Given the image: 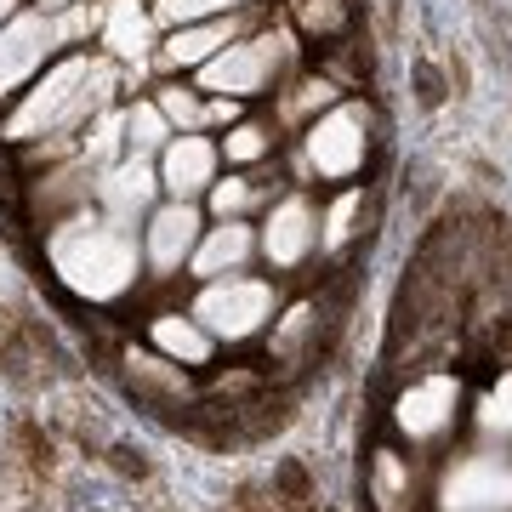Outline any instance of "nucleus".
Listing matches in <instances>:
<instances>
[{
  "label": "nucleus",
  "mask_w": 512,
  "mask_h": 512,
  "mask_svg": "<svg viewBox=\"0 0 512 512\" xmlns=\"http://www.w3.org/2000/svg\"><path fill=\"white\" fill-rule=\"evenodd\" d=\"M52 262L80 296L109 302L137 279V239L126 234V222H69L52 234Z\"/></svg>",
  "instance_id": "obj_1"
},
{
  "label": "nucleus",
  "mask_w": 512,
  "mask_h": 512,
  "mask_svg": "<svg viewBox=\"0 0 512 512\" xmlns=\"http://www.w3.org/2000/svg\"><path fill=\"white\" fill-rule=\"evenodd\" d=\"M114 92V69L109 63H92V57H69L57 63L46 80H40L29 103H23L12 120H6V137H46V131H69L80 126L92 109H103Z\"/></svg>",
  "instance_id": "obj_2"
},
{
  "label": "nucleus",
  "mask_w": 512,
  "mask_h": 512,
  "mask_svg": "<svg viewBox=\"0 0 512 512\" xmlns=\"http://www.w3.org/2000/svg\"><path fill=\"white\" fill-rule=\"evenodd\" d=\"M268 313H274V285H262V279H217V285H205V296L194 302V319H200L211 336H222V342L256 336Z\"/></svg>",
  "instance_id": "obj_3"
},
{
  "label": "nucleus",
  "mask_w": 512,
  "mask_h": 512,
  "mask_svg": "<svg viewBox=\"0 0 512 512\" xmlns=\"http://www.w3.org/2000/svg\"><path fill=\"white\" fill-rule=\"evenodd\" d=\"M439 507L444 512H512V461L495 450L456 461L439 484Z\"/></svg>",
  "instance_id": "obj_4"
},
{
  "label": "nucleus",
  "mask_w": 512,
  "mask_h": 512,
  "mask_svg": "<svg viewBox=\"0 0 512 512\" xmlns=\"http://www.w3.org/2000/svg\"><path fill=\"white\" fill-rule=\"evenodd\" d=\"M370 120L365 109H330L319 126L308 131V165L325 171V177H353L365 165V148H370Z\"/></svg>",
  "instance_id": "obj_5"
},
{
  "label": "nucleus",
  "mask_w": 512,
  "mask_h": 512,
  "mask_svg": "<svg viewBox=\"0 0 512 512\" xmlns=\"http://www.w3.org/2000/svg\"><path fill=\"white\" fill-rule=\"evenodd\" d=\"M274 69H279V40H251V46H228L222 57L200 63V80H205V92L251 97L274 80Z\"/></svg>",
  "instance_id": "obj_6"
},
{
  "label": "nucleus",
  "mask_w": 512,
  "mask_h": 512,
  "mask_svg": "<svg viewBox=\"0 0 512 512\" xmlns=\"http://www.w3.org/2000/svg\"><path fill=\"white\" fill-rule=\"evenodd\" d=\"M46 46H57V40H52V18L18 12V18L0 23V92L23 86V80H29V74L40 69Z\"/></svg>",
  "instance_id": "obj_7"
},
{
  "label": "nucleus",
  "mask_w": 512,
  "mask_h": 512,
  "mask_svg": "<svg viewBox=\"0 0 512 512\" xmlns=\"http://www.w3.org/2000/svg\"><path fill=\"white\" fill-rule=\"evenodd\" d=\"M217 183V148L183 131V137H171L165 143V160H160V188H171L177 200H194L200 188Z\"/></svg>",
  "instance_id": "obj_8"
},
{
  "label": "nucleus",
  "mask_w": 512,
  "mask_h": 512,
  "mask_svg": "<svg viewBox=\"0 0 512 512\" xmlns=\"http://www.w3.org/2000/svg\"><path fill=\"white\" fill-rule=\"evenodd\" d=\"M456 399H461V387L450 376H427V382H416L399 399V427L410 439H439L444 427L456 421Z\"/></svg>",
  "instance_id": "obj_9"
},
{
  "label": "nucleus",
  "mask_w": 512,
  "mask_h": 512,
  "mask_svg": "<svg viewBox=\"0 0 512 512\" xmlns=\"http://www.w3.org/2000/svg\"><path fill=\"white\" fill-rule=\"evenodd\" d=\"M194 245H200V211L194 205L177 200V205H165V211H154V222H148V262L160 274H177L194 256Z\"/></svg>",
  "instance_id": "obj_10"
},
{
  "label": "nucleus",
  "mask_w": 512,
  "mask_h": 512,
  "mask_svg": "<svg viewBox=\"0 0 512 512\" xmlns=\"http://www.w3.org/2000/svg\"><path fill=\"white\" fill-rule=\"evenodd\" d=\"M313 239H319L313 205L308 200H285V205H274V217H268L262 251H268V262H279V268H296V262L313 251Z\"/></svg>",
  "instance_id": "obj_11"
},
{
  "label": "nucleus",
  "mask_w": 512,
  "mask_h": 512,
  "mask_svg": "<svg viewBox=\"0 0 512 512\" xmlns=\"http://www.w3.org/2000/svg\"><path fill=\"white\" fill-rule=\"evenodd\" d=\"M154 188H160V177L131 154L120 171H109V177L97 183V194H103V205H109L114 222H131V217H143L148 205H154Z\"/></svg>",
  "instance_id": "obj_12"
},
{
  "label": "nucleus",
  "mask_w": 512,
  "mask_h": 512,
  "mask_svg": "<svg viewBox=\"0 0 512 512\" xmlns=\"http://www.w3.org/2000/svg\"><path fill=\"white\" fill-rule=\"evenodd\" d=\"M251 251H256L251 228H245L239 217H228L222 228H211V234H205L200 245H194V256H188V262H194V274L222 279V274H234V268H239V262H245Z\"/></svg>",
  "instance_id": "obj_13"
},
{
  "label": "nucleus",
  "mask_w": 512,
  "mask_h": 512,
  "mask_svg": "<svg viewBox=\"0 0 512 512\" xmlns=\"http://www.w3.org/2000/svg\"><path fill=\"white\" fill-rule=\"evenodd\" d=\"M154 342H160V353L183 359V365H205V359H211V330H205L200 319H183V313L154 319Z\"/></svg>",
  "instance_id": "obj_14"
},
{
  "label": "nucleus",
  "mask_w": 512,
  "mask_h": 512,
  "mask_svg": "<svg viewBox=\"0 0 512 512\" xmlns=\"http://www.w3.org/2000/svg\"><path fill=\"white\" fill-rule=\"evenodd\" d=\"M103 40H109L114 57H126V63L143 69V57H148V18L137 12V0H114L109 23H103Z\"/></svg>",
  "instance_id": "obj_15"
},
{
  "label": "nucleus",
  "mask_w": 512,
  "mask_h": 512,
  "mask_svg": "<svg viewBox=\"0 0 512 512\" xmlns=\"http://www.w3.org/2000/svg\"><path fill=\"white\" fill-rule=\"evenodd\" d=\"M234 40V18H211V23H194V29H177L171 35V63H211V52L217 46H228Z\"/></svg>",
  "instance_id": "obj_16"
},
{
  "label": "nucleus",
  "mask_w": 512,
  "mask_h": 512,
  "mask_svg": "<svg viewBox=\"0 0 512 512\" xmlns=\"http://www.w3.org/2000/svg\"><path fill=\"white\" fill-rule=\"evenodd\" d=\"M165 137H171V120L160 114V103H137V109L126 114V143H131L137 160L154 154V148H165Z\"/></svg>",
  "instance_id": "obj_17"
},
{
  "label": "nucleus",
  "mask_w": 512,
  "mask_h": 512,
  "mask_svg": "<svg viewBox=\"0 0 512 512\" xmlns=\"http://www.w3.org/2000/svg\"><path fill=\"white\" fill-rule=\"evenodd\" d=\"M478 421H484V433H501V439H512V376H507L501 387H495L490 399H484Z\"/></svg>",
  "instance_id": "obj_18"
},
{
  "label": "nucleus",
  "mask_w": 512,
  "mask_h": 512,
  "mask_svg": "<svg viewBox=\"0 0 512 512\" xmlns=\"http://www.w3.org/2000/svg\"><path fill=\"white\" fill-rule=\"evenodd\" d=\"M222 154H228V160H262V154H268V131L262 126H234L228 131V143H222Z\"/></svg>",
  "instance_id": "obj_19"
},
{
  "label": "nucleus",
  "mask_w": 512,
  "mask_h": 512,
  "mask_svg": "<svg viewBox=\"0 0 512 512\" xmlns=\"http://www.w3.org/2000/svg\"><path fill=\"white\" fill-rule=\"evenodd\" d=\"M160 114L171 120V126H183V131L205 120V109L194 103V92H183V86H177V92H160Z\"/></svg>",
  "instance_id": "obj_20"
},
{
  "label": "nucleus",
  "mask_w": 512,
  "mask_h": 512,
  "mask_svg": "<svg viewBox=\"0 0 512 512\" xmlns=\"http://www.w3.org/2000/svg\"><path fill=\"white\" fill-rule=\"evenodd\" d=\"M222 6H239V0H160V18L165 23H194V18H211Z\"/></svg>",
  "instance_id": "obj_21"
},
{
  "label": "nucleus",
  "mask_w": 512,
  "mask_h": 512,
  "mask_svg": "<svg viewBox=\"0 0 512 512\" xmlns=\"http://www.w3.org/2000/svg\"><path fill=\"white\" fill-rule=\"evenodd\" d=\"M211 205H217V217H239L245 205H251V183H239V177H228V183H211Z\"/></svg>",
  "instance_id": "obj_22"
},
{
  "label": "nucleus",
  "mask_w": 512,
  "mask_h": 512,
  "mask_svg": "<svg viewBox=\"0 0 512 512\" xmlns=\"http://www.w3.org/2000/svg\"><path fill=\"white\" fill-rule=\"evenodd\" d=\"M120 131H126V114H103V120L92 126V137H86V154H92V160H103V154L120 143Z\"/></svg>",
  "instance_id": "obj_23"
},
{
  "label": "nucleus",
  "mask_w": 512,
  "mask_h": 512,
  "mask_svg": "<svg viewBox=\"0 0 512 512\" xmlns=\"http://www.w3.org/2000/svg\"><path fill=\"white\" fill-rule=\"evenodd\" d=\"M353 211H359V194H342L330 205V222H325V245H342L353 234Z\"/></svg>",
  "instance_id": "obj_24"
},
{
  "label": "nucleus",
  "mask_w": 512,
  "mask_h": 512,
  "mask_svg": "<svg viewBox=\"0 0 512 512\" xmlns=\"http://www.w3.org/2000/svg\"><path fill=\"white\" fill-rule=\"evenodd\" d=\"M302 18H308L313 29H336V6H330V0H308V6H302Z\"/></svg>",
  "instance_id": "obj_25"
},
{
  "label": "nucleus",
  "mask_w": 512,
  "mask_h": 512,
  "mask_svg": "<svg viewBox=\"0 0 512 512\" xmlns=\"http://www.w3.org/2000/svg\"><path fill=\"white\" fill-rule=\"evenodd\" d=\"M6 18H12V0H0V23H6Z\"/></svg>",
  "instance_id": "obj_26"
},
{
  "label": "nucleus",
  "mask_w": 512,
  "mask_h": 512,
  "mask_svg": "<svg viewBox=\"0 0 512 512\" xmlns=\"http://www.w3.org/2000/svg\"><path fill=\"white\" fill-rule=\"evenodd\" d=\"M46 6H74V0H46Z\"/></svg>",
  "instance_id": "obj_27"
}]
</instances>
